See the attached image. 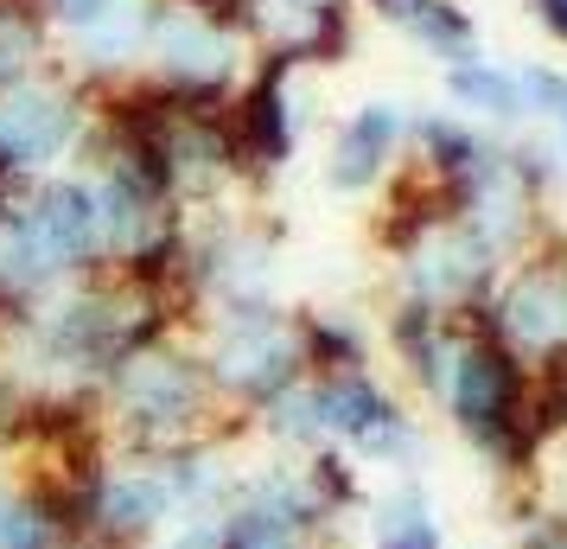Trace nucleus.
<instances>
[{"instance_id":"obj_14","label":"nucleus","mask_w":567,"mask_h":549,"mask_svg":"<svg viewBox=\"0 0 567 549\" xmlns=\"http://www.w3.org/2000/svg\"><path fill=\"white\" fill-rule=\"evenodd\" d=\"M395 141H402L395 103H363L358 115L344 122V134H338V148H332V185L338 192H370V185L383 180Z\"/></svg>"},{"instance_id":"obj_5","label":"nucleus","mask_w":567,"mask_h":549,"mask_svg":"<svg viewBox=\"0 0 567 549\" xmlns=\"http://www.w3.org/2000/svg\"><path fill=\"white\" fill-rule=\"evenodd\" d=\"M465 326L497 339L516 365L561 370L567 365V250H523L511 268H497L485 307Z\"/></svg>"},{"instance_id":"obj_10","label":"nucleus","mask_w":567,"mask_h":549,"mask_svg":"<svg viewBox=\"0 0 567 549\" xmlns=\"http://www.w3.org/2000/svg\"><path fill=\"white\" fill-rule=\"evenodd\" d=\"M71 537V505L45 460L0 467V549H64Z\"/></svg>"},{"instance_id":"obj_15","label":"nucleus","mask_w":567,"mask_h":549,"mask_svg":"<svg viewBox=\"0 0 567 549\" xmlns=\"http://www.w3.org/2000/svg\"><path fill=\"white\" fill-rule=\"evenodd\" d=\"M414 141H421V160H427V185H440L446 199H460L465 185L497 160V148H491L485 134H472V122H453V115L421 122Z\"/></svg>"},{"instance_id":"obj_23","label":"nucleus","mask_w":567,"mask_h":549,"mask_svg":"<svg viewBox=\"0 0 567 549\" xmlns=\"http://www.w3.org/2000/svg\"><path fill=\"white\" fill-rule=\"evenodd\" d=\"M516 83H523L529 109H548V115L567 129V78H555V71H523Z\"/></svg>"},{"instance_id":"obj_7","label":"nucleus","mask_w":567,"mask_h":549,"mask_svg":"<svg viewBox=\"0 0 567 549\" xmlns=\"http://www.w3.org/2000/svg\"><path fill=\"white\" fill-rule=\"evenodd\" d=\"M395 256H402V301L434 307V314L460 319V326L485 307L491 282H497V268H504L453 211L434 217V224L414 236L409 250H395Z\"/></svg>"},{"instance_id":"obj_3","label":"nucleus","mask_w":567,"mask_h":549,"mask_svg":"<svg viewBox=\"0 0 567 549\" xmlns=\"http://www.w3.org/2000/svg\"><path fill=\"white\" fill-rule=\"evenodd\" d=\"M529 390H536V370L516 365L478 326H460L453 365H446V384H440L434 403L453 421V435L491 467V479L516 486V492H529L542 460H548L542 441L529 435Z\"/></svg>"},{"instance_id":"obj_17","label":"nucleus","mask_w":567,"mask_h":549,"mask_svg":"<svg viewBox=\"0 0 567 549\" xmlns=\"http://www.w3.org/2000/svg\"><path fill=\"white\" fill-rule=\"evenodd\" d=\"M293 326H300L307 377H332V370H363L370 365V339H363L358 319H344V314H293Z\"/></svg>"},{"instance_id":"obj_22","label":"nucleus","mask_w":567,"mask_h":549,"mask_svg":"<svg viewBox=\"0 0 567 549\" xmlns=\"http://www.w3.org/2000/svg\"><path fill=\"white\" fill-rule=\"evenodd\" d=\"M516 543L511 549H567V511H555V505H542L536 492L516 498Z\"/></svg>"},{"instance_id":"obj_27","label":"nucleus","mask_w":567,"mask_h":549,"mask_svg":"<svg viewBox=\"0 0 567 549\" xmlns=\"http://www.w3.org/2000/svg\"><path fill=\"white\" fill-rule=\"evenodd\" d=\"M64 549H122V543H96V537H71Z\"/></svg>"},{"instance_id":"obj_19","label":"nucleus","mask_w":567,"mask_h":549,"mask_svg":"<svg viewBox=\"0 0 567 549\" xmlns=\"http://www.w3.org/2000/svg\"><path fill=\"white\" fill-rule=\"evenodd\" d=\"M300 472H307L312 498L326 505V518L344 523L363 511V498H370V472L344 454V447H312V454H300Z\"/></svg>"},{"instance_id":"obj_2","label":"nucleus","mask_w":567,"mask_h":549,"mask_svg":"<svg viewBox=\"0 0 567 549\" xmlns=\"http://www.w3.org/2000/svg\"><path fill=\"white\" fill-rule=\"evenodd\" d=\"M90 409H96L103 441L128 447V454H166V447H192L210 435H243L224 421L217 396H210L198 345L173 339V333L115 358L103 384L90 390Z\"/></svg>"},{"instance_id":"obj_12","label":"nucleus","mask_w":567,"mask_h":549,"mask_svg":"<svg viewBox=\"0 0 567 549\" xmlns=\"http://www.w3.org/2000/svg\"><path fill=\"white\" fill-rule=\"evenodd\" d=\"M287 71H293V52H275L268 71L256 78V90L243 96V115H236V154L256 160V166H287L293 154V122H287Z\"/></svg>"},{"instance_id":"obj_6","label":"nucleus","mask_w":567,"mask_h":549,"mask_svg":"<svg viewBox=\"0 0 567 549\" xmlns=\"http://www.w3.org/2000/svg\"><path fill=\"white\" fill-rule=\"evenodd\" d=\"M338 523L312 498L293 454H268L236 467V492L224 505L217 549H332Z\"/></svg>"},{"instance_id":"obj_24","label":"nucleus","mask_w":567,"mask_h":549,"mask_svg":"<svg viewBox=\"0 0 567 549\" xmlns=\"http://www.w3.org/2000/svg\"><path fill=\"white\" fill-rule=\"evenodd\" d=\"M20 435H27V396L0 377V467L20 454Z\"/></svg>"},{"instance_id":"obj_9","label":"nucleus","mask_w":567,"mask_h":549,"mask_svg":"<svg viewBox=\"0 0 567 549\" xmlns=\"http://www.w3.org/2000/svg\"><path fill=\"white\" fill-rule=\"evenodd\" d=\"M20 224L32 231L39 256L58 268V282H78L103 268V243H96V199L90 180H39L27 199H13Z\"/></svg>"},{"instance_id":"obj_16","label":"nucleus","mask_w":567,"mask_h":549,"mask_svg":"<svg viewBox=\"0 0 567 549\" xmlns=\"http://www.w3.org/2000/svg\"><path fill=\"white\" fill-rule=\"evenodd\" d=\"M147 27H154V7H141V0H103L83 27H71V39H78V52L90 64H122V58L141 52Z\"/></svg>"},{"instance_id":"obj_26","label":"nucleus","mask_w":567,"mask_h":549,"mask_svg":"<svg viewBox=\"0 0 567 549\" xmlns=\"http://www.w3.org/2000/svg\"><path fill=\"white\" fill-rule=\"evenodd\" d=\"M536 7H542V20H548V32L567 39V0H536Z\"/></svg>"},{"instance_id":"obj_1","label":"nucleus","mask_w":567,"mask_h":549,"mask_svg":"<svg viewBox=\"0 0 567 549\" xmlns=\"http://www.w3.org/2000/svg\"><path fill=\"white\" fill-rule=\"evenodd\" d=\"M261 441L275 454H312V447H344L363 472H414V460L427 454L421 421L409 416V403L389 390L377 370H332V377H300L287 396H275L256 421Z\"/></svg>"},{"instance_id":"obj_8","label":"nucleus","mask_w":567,"mask_h":549,"mask_svg":"<svg viewBox=\"0 0 567 549\" xmlns=\"http://www.w3.org/2000/svg\"><path fill=\"white\" fill-rule=\"evenodd\" d=\"M83 141V109L64 83H13L0 90V192L45 173Z\"/></svg>"},{"instance_id":"obj_20","label":"nucleus","mask_w":567,"mask_h":549,"mask_svg":"<svg viewBox=\"0 0 567 549\" xmlns=\"http://www.w3.org/2000/svg\"><path fill=\"white\" fill-rule=\"evenodd\" d=\"M446 90H453L460 109H478V115H497V122L529 115L523 83H516L511 71H491V64H453V71H446Z\"/></svg>"},{"instance_id":"obj_18","label":"nucleus","mask_w":567,"mask_h":549,"mask_svg":"<svg viewBox=\"0 0 567 549\" xmlns=\"http://www.w3.org/2000/svg\"><path fill=\"white\" fill-rule=\"evenodd\" d=\"M395 27H409L427 52L453 58V64H472V20H465L460 7H446V0H377Z\"/></svg>"},{"instance_id":"obj_13","label":"nucleus","mask_w":567,"mask_h":549,"mask_svg":"<svg viewBox=\"0 0 567 549\" xmlns=\"http://www.w3.org/2000/svg\"><path fill=\"white\" fill-rule=\"evenodd\" d=\"M453 339H460V319L434 314V307H414V301H395V314H389V352H395V365L409 370V384L421 396H440L446 365H453Z\"/></svg>"},{"instance_id":"obj_4","label":"nucleus","mask_w":567,"mask_h":549,"mask_svg":"<svg viewBox=\"0 0 567 549\" xmlns=\"http://www.w3.org/2000/svg\"><path fill=\"white\" fill-rule=\"evenodd\" d=\"M198 365L210 377V396L230 428L249 435V421L287 396L300 377H307V358H300V326L287 307L275 301H236V307H217L198 339Z\"/></svg>"},{"instance_id":"obj_28","label":"nucleus","mask_w":567,"mask_h":549,"mask_svg":"<svg viewBox=\"0 0 567 549\" xmlns=\"http://www.w3.org/2000/svg\"><path fill=\"white\" fill-rule=\"evenodd\" d=\"M555 384H561V409H567V365H561V370H555Z\"/></svg>"},{"instance_id":"obj_21","label":"nucleus","mask_w":567,"mask_h":549,"mask_svg":"<svg viewBox=\"0 0 567 549\" xmlns=\"http://www.w3.org/2000/svg\"><path fill=\"white\" fill-rule=\"evenodd\" d=\"M32 58H39V20L20 0H0V90L32 78Z\"/></svg>"},{"instance_id":"obj_11","label":"nucleus","mask_w":567,"mask_h":549,"mask_svg":"<svg viewBox=\"0 0 567 549\" xmlns=\"http://www.w3.org/2000/svg\"><path fill=\"white\" fill-rule=\"evenodd\" d=\"M363 537L370 549H446V523H440L434 492L414 472H402L383 492L363 498Z\"/></svg>"},{"instance_id":"obj_25","label":"nucleus","mask_w":567,"mask_h":549,"mask_svg":"<svg viewBox=\"0 0 567 549\" xmlns=\"http://www.w3.org/2000/svg\"><path fill=\"white\" fill-rule=\"evenodd\" d=\"M96 7H103V0H52V13L64 20V32H71V27H83V20H90Z\"/></svg>"},{"instance_id":"obj_29","label":"nucleus","mask_w":567,"mask_h":549,"mask_svg":"<svg viewBox=\"0 0 567 549\" xmlns=\"http://www.w3.org/2000/svg\"><path fill=\"white\" fill-rule=\"evenodd\" d=\"M0 205H7V192H0Z\"/></svg>"}]
</instances>
